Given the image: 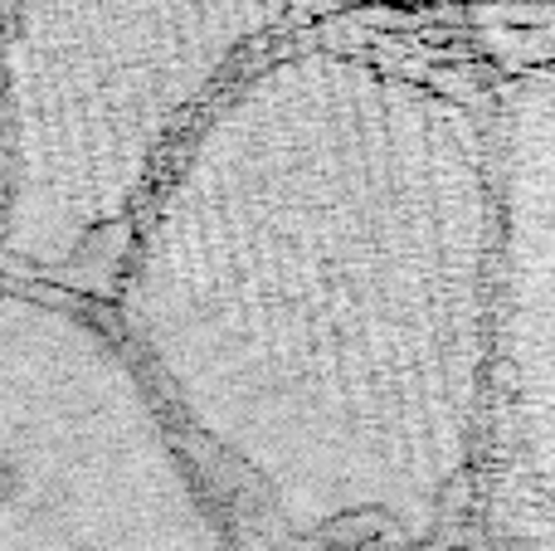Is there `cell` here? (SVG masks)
Wrapping results in <instances>:
<instances>
[{
	"label": "cell",
	"mask_w": 555,
	"mask_h": 551,
	"mask_svg": "<svg viewBox=\"0 0 555 551\" xmlns=\"http://www.w3.org/2000/svg\"><path fill=\"white\" fill-rule=\"evenodd\" d=\"M0 551H234L122 337L54 303L0 308Z\"/></svg>",
	"instance_id": "obj_3"
},
{
	"label": "cell",
	"mask_w": 555,
	"mask_h": 551,
	"mask_svg": "<svg viewBox=\"0 0 555 551\" xmlns=\"http://www.w3.org/2000/svg\"><path fill=\"white\" fill-rule=\"evenodd\" d=\"M283 15L287 0L35 5L10 68V254L44 273L127 259L171 162Z\"/></svg>",
	"instance_id": "obj_2"
},
{
	"label": "cell",
	"mask_w": 555,
	"mask_h": 551,
	"mask_svg": "<svg viewBox=\"0 0 555 551\" xmlns=\"http://www.w3.org/2000/svg\"><path fill=\"white\" fill-rule=\"evenodd\" d=\"M492 117L356 49L254 64L137 220L127 351L302 542L424 547L488 454Z\"/></svg>",
	"instance_id": "obj_1"
},
{
	"label": "cell",
	"mask_w": 555,
	"mask_h": 551,
	"mask_svg": "<svg viewBox=\"0 0 555 551\" xmlns=\"http://www.w3.org/2000/svg\"><path fill=\"white\" fill-rule=\"evenodd\" d=\"M488 454L498 449L531 527L555 542V74L527 78L492 117Z\"/></svg>",
	"instance_id": "obj_4"
}]
</instances>
